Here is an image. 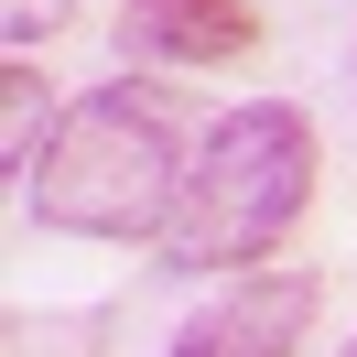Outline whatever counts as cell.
Listing matches in <instances>:
<instances>
[{
  "mask_svg": "<svg viewBox=\"0 0 357 357\" xmlns=\"http://www.w3.org/2000/svg\"><path fill=\"white\" fill-rule=\"evenodd\" d=\"M314 162L325 152H314V119L292 109V98L227 109L217 130L195 141L174 227H162L174 271H249V260H271V249L303 227V206H314Z\"/></svg>",
  "mask_w": 357,
  "mask_h": 357,
  "instance_id": "obj_2",
  "label": "cell"
},
{
  "mask_svg": "<svg viewBox=\"0 0 357 357\" xmlns=\"http://www.w3.org/2000/svg\"><path fill=\"white\" fill-rule=\"evenodd\" d=\"M184 162L195 152H184L174 98L141 87V76H109L44 130V152L22 174V206L44 227H66V238H162L174 195H184Z\"/></svg>",
  "mask_w": 357,
  "mask_h": 357,
  "instance_id": "obj_1",
  "label": "cell"
},
{
  "mask_svg": "<svg viewBox=\"0 0 357 357\" xmlns=\"http://www.w3.org/2000/svg\"><path fill=\"white\" fill-rule=\"evenodd\" d=\"M33 119H44V76H33V54H11V76H0V152H11V174H33Z\"/></svg>",
  "mask_w": 357,
  "mask_h": 357,
  "instance_id": "obj_5",
  "label": "cell"
},
{
  "mask_svg": "<svg viewBox=\"0 0 357 357\" xmlns=\"http://www.w3.org/2000/svg\"><path fill=\"white\" fill-rule=\"evenodd\" d=\"M347 357H357V335H347Z\"/></svg>",
  "mask_w": 357,
  "mask_h": 357,
  "instance_id": "obj_7",
  "label": "cell"
},
{
  "mask_svg": "<svg viewBox=\"0 0 357 357\" xmlns=\"http://www.w3.org/2000/svg\"><path fill=\"white\" fill-rule=\"evenodd\" d=\"M303 325H314V271H249L174 335V357H292Z\"/></svg>",
  "mask_w": 357,
  "mask_h": 357,
  "instance_id": "obj_3",
  "label": "cell"
},
{
  "mask_svg": "<svg viewBox=\"0 0 357 357\" xmlns=\"http://www.w3.org/2000/svg\"><path fill=\"white\" fill-rule=\"evenodd\" d=\"M249 0H119V54L130 66H217L249 54Z\"/></svg>",
  "mask_w": 357,
  "mask_h": 357,
  "instance_id": "obj_4",
  "label": "cell"
},
{
  "mask_svg": "<svg viewBox=\"0 0 357 357\" xmlns=\"http://www.w3.org/2000/svg\"><path fill=\"white\" fill-rule=\"evenodd\" d=\"M66 11H76V0H0V33H11V54H33L44 33H66Z\"/></svg>",
  "mask_w": 357,
  "mask_h": 357,
  "instance_id": "obj_6",
  "label": "cell"
}]
</instances>
